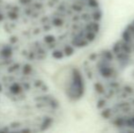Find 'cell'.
Instances as JSON below:
<instances>
[{"instance_id": "obj_1", "label": "cell", "mask_w": 134, "mask_h": 133, "mask_svg": "<svg viewBox=\"0 0 134 133\" xmlns=\"http://www.w3.org/2000/svg\"><path fill=\"white\" fill-rule=\"evenodd\" d=\"M83 71L102 119L134 131V20L111 46L88 56Z\"/></svg>"}]
</instances>
